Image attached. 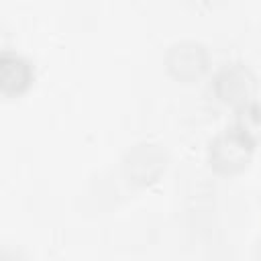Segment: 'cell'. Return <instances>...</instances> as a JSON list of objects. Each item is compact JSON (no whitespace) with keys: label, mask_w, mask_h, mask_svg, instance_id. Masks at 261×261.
<instances>
[{"label":"cell","mask_w":261,"mask_h":261,"mask_svg":"<svg viewBox=\"0 0 261 261\" xmlns=\"http://www.w3.org/2000/svg\"><path fill=\"white\" fill-rule=\"evenodd\" d=\"M253 145L234 128L220 130L208 145V163L222 175H234L247 169L253 157Z\"/></svg>","instance_id":"6da1fadb"},{"label":"cell","mask_w":261,"mask_h":261,"mask_svg":"<svg viewBox=\"0 0 261 261\" xmlns=\"http://www.w3.org/2000/svg\"><path fill=\"white\" fill-rule=\"evenodd\" d=\"M255 88H257V80L253 71L241 61L224 63L214 73V80H212V90L216 98L234 108L247 102H253L251 98L255 94Z\"/></svg>","instance_id":"7a4b0ae2"},{"label":"cell","mask_w":261,"mask_h":261,"mask_svg":"<svg viewBox=\"0 0 261 261\" xmlns=\"http://www.w3.org/2000/svg\"><path fill=\"white\" fill-rule=\"evenodd\" d=\"M210 63V55L206 45L194 39L177 41L169 47L165 55V67L171 77L177 82H196L200 80Z\"/></svg>","instance_id":"3957f363"},{"label":"cell","mask_w":261,"mask_h":261,"mask_svg":"<svg viewBox=\"0 0 261 261\" xmlns=\"http://www.w3.org/2000/svg\"><path fill=\"white\" fill-rule=\"evenodd\" d=\"M167 167V153L155 143H139L126 151L122 169L128 181L137 186H149L159 179Z\"/></svg>","instance_id":"277c9868"},{"label":"cell","mask_w":261,"mask_h":261,"mask_svg":"<svg viewBox=\"0 0 261 261\" xmlns=\"http://www.w3.org/2000/svg\"><path fill=\"white\" fill-rule=\"evenodd\" d=\"M35 77L33 65L27 57L14 51H2L0 55V90L4 96H18L22 94Z\"/></svg>","instance_id":"5b68a950"},{"label":"cell","mask_w":261,"mask_h":261,"mask_svg":"<svg viewBox=\"0 0 261 261\" xmlns=\"http://www.w3.org/2000/svg\"><path fill=\"white\" fill-rule=\"evenodd\" d=\"M234 130H239L253 147L261 143V104L247 102L237 108L234 116Z\"/></svg>","instance_id":"8992f818"},{"label":"cell","mask_w":261,"mask_h":261,"mask_svg":"<svg viewBox=\"0 0 261 261\" xmlns=\"http://www.w3.org/2000/svg\"><path fill=\"white\" fill-rule=\"evenodd\" d=\"M259 261H261V243H259Z\"/></svg>","instance_id":"52a82bcc"}]
</instances>
